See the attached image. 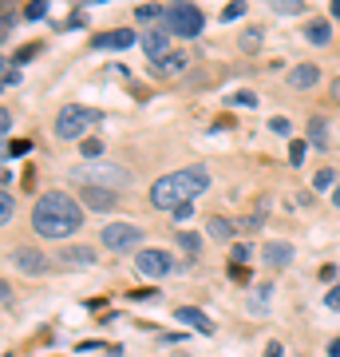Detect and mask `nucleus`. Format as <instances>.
I'll use <instances>...</instances> for the list:
<instances>
[{
    "label": "nucleus",
    "instance_id": "a211bd4d",
    "mask_svg": "<svg viewBox=\"0 0 340 357\" xmlns=\"http://www.w3.org/2000/svg\"><path fill=\"white\" fill-rule=\"evenodd\" d=\"M273 13H281V16H297V13H305V0H265Z\"/></svg>",
    "mask_w": 340,
    "mask_h": 357
},
{
    "label": "nucleus",
    "instance_id": "39448f33",
    "mask_svg": "<svg viewBox=\"0 0 340 357\" xmlns=\"http://www.w3.org/2000/svg\"><path fill=\"white\" fill-rule=\"evenodd\" d=\"M99 243L107 246V250H139L143 246V230L135 227V222H107L103 227V234H99Z\"/></svg>",
    "mask_w": 340,
    "mask_h": 357
},
{
    "label": "nucleus",
    "instance_id": "c85d7f7f",
    "mask_svg": "<svg viewBox=\"0 0 340 357\" xmlns=\"http://www.w3.org/2000/svg\"><path fill=\"white\" fill-rule=\"evenodd\" d=\"M269 128H273V135H289L293 123L285 119V115H273V119H269Z\"/></svg>",
    "mask_w": 340,
    "mask_h": 357
},
{
    "label": "nucleus",
    "instance_id": "1a4fd4ad",
    "mask_svg": "<svg viewBox=\"0 0 340 357\" xmlns=\"http://www.w3.org/2000/svg\"><path fill=\"white\" fill-rule=\"evenodd\" d=\"M79 199L91 206V211H111L119 203V195L107 191V187H95V183H79Z\"/></svg>",
    "mask_w": 340,
    "mask_h": 357
},
{
    "label": "nucleus",
    "instance_id": "4be33fe9",
    "mask_svg": "<svg viewBox=\"0 0 340 357\" xmlns=\"http://www.w3.org/2000/svg\"><path fill=\"white\" fill-rule=\"evenodd\" d=\"M159 16L166 20V13H159V4H139V8H135V20H143V24H151Z\"/></svg>",
    "mask_w": 340,
    "mask_h": 357
},
{
    "label": "nucleus",
    "instance_id": "dca6fc26",
    "mask_svg": "<svg viewBox=\"0 0 340 357\" xmlns=\"http://www.w3.org/2000/svg\"><path fill=\"white\" fill-rule=\"evenodd\" d=\"M63 262L67 266H91L95 262V250H88V246H67L63 250Z\"/></svg>",
    "mask_w": 340,
    "mask_h": 357
},
{
    "label": "nucleus",
    "instance_id": "c756f323",
    "mask_svg": "<svg viewBox=\"0 0 340 357\" xmlns=\"http://www.w3.org/2000/svg\"><path fill=\"white\" fill-rule=\"evenodd\" d=\"M44 13H48V0H32V4L24 8V16H28V20H40Z\"/></svg>",
    "mask_w": 340,
    "mask_h": 357
},
{
    "label": "nucleus",
    "instance_id": "9d476101",
    "mask_svg": "<svg viewBox=\"0 0 340 357\" xmlns=\"http://www.w3.org/2000/svg\"><path fill=\"white\" fill-rule=\"evenodd\" d=\"M72 178H79V183H91V178H99V183H119V187H127L131 183V175H127L123 167H95V171H72Z\"/></svg>",
    "mask_w": 340,
    "mask_h": 357
},
{
    "label": "nucleus",
    "instance_id": "79ce46f5",
    "mask_svg": "<svg viewBox=\"0 0 340 357\" xmlns=\"http://www.w3.org/2000/svg\"><path fill=\"white\" fill-rule=\"evenodd\" d=\"M328 357H340V337L337 342H328Z\"/></svg>",
    "mask_w": 340,
    "mask_h": 357
},
{
    "label": "nucleus",
    "instance_id": "49530a36",
    "mask_svg": "<svg viewBox=\"0 0 340 357\" xmlns=\"http://www.w3.org/2000/svg\"><path fill=\"white\" fill-rule=\"evenodd\" d=\"M337 278H340V266H337Z\"/></svg>",
    "mask_w": 340,
    "mask_h": 357
},
{
    "label": "nucleus",
    "instance_id": "5701e85b",
    "mask_svg": "<svg viewBox=\"0 0 340 357\" xmlns=\"http://www.w3.org/2000/svg\"><path fill=\"white\" fill-rule=\"evenodd\" d=\"M16 215V203H13V191L4 187V195H0V222H13Z\"/></svg>",
    "mask_w": 340,
    "mask_h": 357
},
{
    "label": "nucleus",
    "instance_id": "20e7f679",
    "mask_svg": "<svg viewBox=\"0 0 340 357\" xmlns=\"http://www.w3.org/2000/svg\"><path fill=\"white\" fill-rule=\"evenodd\" d=\"M166 28L175 32V36H198L202 28H206V16H202L198 4H190V0H175L170 8H166Z\"/></svg>",
    "mask_w": 340,
    "mask_h": 357
},
{
    "label": "nucleus",
    "instance_id": "c9c22d12",
    "mask_svg": "<svg viewBox=\"0 0 340 357\" xmlns=\"http://www.w3.org/2000/svg\"><path fill=\"white\" fill-rule=\"evenodd\" d=\"M0 131H4V135H8V131H13V112H8V107H4V112H0Z\"/></svg>",
    "mask_w": 340,
    "mask_h": 357
},
{
    "label": "nucleus",
    "instance_id": "f257e3e1",
    "mask_svg": "<svg viewBox=\"0 0 340 357\" xmlns=\"http://www.w3.org/2000/svg\"><path fill=\"white\" fill-rule=\"evenodd\" d=\"M79 227H83V211H79V203L72 195L48 191L40 195L36 206H32V230L40 238H72Z\"/></svg>",
    "mask_w": 340,
    "mask_h": 357
},
{
    "label": "nucleus",
    "instance_id": "7c9ffc66",
    "mask_svg": "<svg viewBox=\"0 0 340 357\" xmlns=\"http://www.w3.org/2000/svg\"><path fill=\"white\" fill-rule=\"evenodd\" d=\"M241 13H245V4H241V0H229L226 8H222V20H238Z\"/></svg>",
    "mask_w": 340,
    "mask_h": 357
},
{
    "label": "nucleus",
    "instance_id": "a878e982",
    "mask_svg": "<svg viewBox=\"0 0 340 357\" xmlns=\"http://www.w3.org/2000/svg\"><path fill=\"white\" fill-rule=\"evenodd\" d=\"M210 234H214V238H222V243H226L229 234H234V227H229L226 218H210Z\"/></svg>",
    "mask_w": 340,
    "mask_h": 357
},
{
    "label": "nucleus",
    "instance_id": "412c9836",
    "mask_svg": "<svg viewBox=\"0 0 340 357\" xmlns=\"http://www.w3.org/2000/svg\"><path fill=\"white\" fill-rule=\"evenodd\" d=\"M309 139H313L316 147H328V128H325V119H313V123H309Z\"/></svg>",
    "mask_w": 340,
    "mask_h": 357
},
{
    "label": "nucleus",
    "instance_id": "c03bdc74",
    "mask_svg": "<svg viewBox=\"0 0 340 357\" xmlns=\"http://www.w3.org/2000/svg\"><path fill=\"white\" fill-rule=\"evenodd\" d=\"M332 20H340V0H332Z\"/></svg>",
    "mask_w": 340,
    "mask_h": 357
},
{
    "label": "nucleus",
    "instance_id": "a18cd8bd",
    "mask_svg": "<svg viewBox=\"0 0 340 357\" xmlns=\"http://www.w3.org/2000/svg\"><path fill=\"white\" fill-rule=\"evenodd\" d=\"M332 206H340V187H337V191H332Z\"/></svg>",
    "mask_w": 340,
    "mask_h": 357
},
{
    "label": "nucleus",
    "instance_id": "a19ab883",
    "mask_svg": "<svg viewBox=\"0 0 340 357\" xmlns=\"http://www.w3.org/2000/svg\"><path fill=\"white\" fill-rule=\"evenodd\" d=\"M265 357H281V342H269V345H265Z\"/></svg>",
    "mask_w": 340,
    "mask_h": 357
},
{
    "label": "nucleus",
    "instance_id": "4468645a",
    "mask_svg": "<svg viewBox=\"0 0 340 357\" xmlns=\"http://www.w3.org/2000/svg\"><path fill=\"white\" fill-rule=\"evenodd\" d=\"M186 64H190V52H166L154 68H159L163 76H178V72H186Z\"/></svg>",
    "mask_w": 340,
    "mask_h": 357
},
{
    "label": "nucleus",
    "instance_id": "9b49d317",
    "mask_svg": "<svg viewBox=\"0 0 340 357\" xmlns=\"http://www.w3.org/2000/svg\"><path fill=\"white\" fill-rule=\"evenodd\" d=\"M131 44H139V36L131 32V28H119V32H99L95 36V48H111V52H123Z\"/></svg>",
    "mask_w": 340,
    "mask_h": 357
},
{
    "label": "nucleus",
    "instance_id": "37998d69",
    "mask_svg": "<svg viewBox=\"0 0 340 357\" xmlns=\"http://www.w3.org/2000/svg\"><path fill=\"white\" fill-rule=\"evenodd\" d=\"M332 100H337V103H340V76H337V79H332Z\"/></svg>",
    "mask_w": 340,
    "mask_h": 357
},
{
    "label": "nucleus",
    "instance_id": "cd10ccee",
    "mask_svg": "<svg viewBox=\"0 0 340 357\" xmlns=\"http://www.w3.org/2000/svg\"><path fill=\"white\" fill-rule=\"evenodd\" d=\"M79 155H83V159H99V155H103V143H99V139H83V143H79Z\"/></svg>",
    "mask_w": 340,
    "mask_h": 357
},
{
    "label": "nucleus",
    "instance_id": "f704fd0d",
    "mask_svg": "<svg viewBox=\"0 0 340 357\" xmlns=\"http://www.w3.org/2000/svg\"><path fill=\"white\" fill-rule=\"evenodd\" d=\"M16 84H20V72L8 64V68H4V88H16Z\"/></svg>",
    "mask_w": 340,
    "mask_h": 357
},
{
    "label": "nucleus",
    "instance_id": "f8f14e48",
    "mask_svg": "<svg viewBox=\"0 0 340 357\" xmlns=\"http://www.w3.org/2000/svg\"><path fill=\"white\" fill-rule=\"evenodd\" d=\"M175 318H178V321H186L190 330H198V333H214V321L206 318L202 310H194V306H178V310H175Z\"/></svg>",
    "mask_w": 340,
    "mask_h": 357
},
{
    "label": "nucleus",
    "instance_id": "0eeeda50",
    "mask_svg": "<svg viewBox=\"0 0 340 357\" xmlns=\"http://www.w3.org/2000/svg\"><path fill=\"white\" fill-rule=\"evenodd\" d=\"M135 270L143 278H166L170 274V255L166 250H139L135 255Z\"/></svg>",
    "mask_w": 340,
    "mask_h": 357
},
{
    "label": "nucleus",
    "instance_id": "f3484780",
    "mask_svg": "<svg viewBox=\"0 0 340 357\" xmlns=\"http://www.w3.org/2000/svg\"><path fill=\"white\" fill-rule=\"evenodd\" d=\"M305 36L313 40V44H328V40H332V24H328V20H309V24H305Z\"/></svg>",
    "mask_w": 340,
    "mask_h": 357
},
{
    "label": "nucleus",
    "instance_id": "2eb2a0df",
    "mask_svg": "<svg viewBox=\"0 0 340 357\" xmlns=\"http://www.w3.org/2000/svg\"><path fill=\"white\" fill-rule=\"evenodd\" d=\"M265 262H269V266H289L293 262V246L289 243H269L265 246Z\"/></svg>",
    "mask_w": 340,
    "mask_h": 357
},
{
    "label": "nucleus",
    "instance_id": "4c0bfd02",
    "mask_svg": "<svg viewBox=\"0 0 340 357\" xmlns=\"http://www.w3.org/2000/svg\"><path fill=\"white\" fill-rule=\"evenodd\" d=\"M170 215H175L178 222H182V218H190V215H194V206H190V203H182V206H178V211H170Z\"/></svg>",
    "mask_w": 340,
    "mask_h": 357
},
{
    "label": "nucleus",
    "instance_id": "e433bc0d",
    "mask_svg": "<svg viewBox=\"0 0 340 357\" xmlns=\"http://www.w3.org/2000/svg\"><path fill=\"white\" fill-rule=\"evenodd\" d=\"M28 147H32V143H28V139H16V143H8V155H24Z\"/></svg>",
    "mask_w": 340,
    "mask_h": 357
},
{
    "label": "nucleus",
    "instance_id": "7ed1b4c3",
    "mask_svg": "<svg viewBox=\"0 0 340 357\" xmlns=\"http://www.w3.org/2000/svg\"><path fill=\"white\" fill-rule=\"evenodd\" d=\"M95 123H99V112H95V107H83V103H67V107H60V112H56V139L76 143L79 135H88Z\"/></svg>",
    "mask_w": 340,
    "mask_h": 357
},
{
    "label": "nucleus",
    "instance_id": "ea45409f",
    "mask_svg": "<svg viewBox=\"0 0 340 357\" xmlns=\"http://www.w3.org/2000/svg\"><path fill=\"white\" fill-rule=\"evenodd\" d=\"M241 227H245V230H257V227H261V218L250 215V218H241Z\"/></svg>",
    "mask_w": 340,
    "mask_h": 357
},
{
    "label": "nucleus",
    "instance_id": "58836bf2",
    "mask_svg": "<svg viewBox=\"0 0 340 357\" xmlns=\"http://www.w3.org/2000/svg\"><path fill=\"white\" fill-rule=\"evenodd\" d=\"M13 24H16V20H13V13H4V28H0V36H4V40H8V32H13Z\"/></svg>",
    "mask_w": 340,
    "mask_h": 357
},
{
    "label": "nucleus",
    "instance_id": "bb28decb",
    "mask_svg": "<svg viewBox=\"0 0 340 357\" xmlns=\"http://www.w3.org/2000/svg\"><path fill=\"white\" fill-rule=\"evenodd\" d=\"M250 255H253V246H250V243H238L234 250H229V258H234V266H245V262H250Z\"/></svg>",
    "mask_w": 340,
    "mask_h": 357
},
{
    "label": "nucleus",
    "instance_id": "f03ea898",
    "mask_svg": "<svg viewBox=\"0 0 340 357\" xmlns=\"http://www.w3.org/2000/svg\"><path fill=\"white\" fill-rule=\"evenodd\" d=\"M210 187V171L206 167H186V171H175V175H163L151 187V203L159 211H178L182 203H190L194 195H202Z\"/></svg>",
    "mask_w": 340,
    "mask_h": 357
},
{
    "label": "nucleus",
    "instance_id": "72a5a7b5",
    "mask_svg": "<svg viewBox=\"0 0 340 357\" xmlns=\"http://www.w3.org/2000/svg\"><path fill=\"white\" fill-rule=\"evenodd\" d=\"M229 103H241V107H253V103H257V96H250V91H238V96H229Z\"/></svg>",
    "mask_w": 340,
    "mask_h": 357
},
{
    "label": "nucleus",
    "instance_id": "2f4dec72",
    "mask_svg": "<svg viewBox=\"0 0 340 357\" xmlns=\"http://www.w3.org/2000/svg\"><path fill=\"white\" fill-rule=\"evenodd\" d=\"M325 306H328V310H340V282L325 294Z\"/></svg>",
    "mask_w": 340,
    "mask_h": 357
},
{
    "label": "nucleus",
    "instance_id": "6ab92c4d",
    "mask_svg": "<svg viewBox=\"0 0 340 357\" xmlns=\"http://www.w3.org/2000/svg\"><path fill=\"white\" fill-rule=\"evenodd\" d=\"M175 243L182 246L186 255H198V250H202V238H198V234H190V230H178V234H175Z\"/></svg>",
    "mask_w": 340,
    "mask_h": 357
},
{
    "label": "nucleus",
    "instance_id": "aec40b11",
    "mask_svg": "<svg viewBox=\"0 0 340 357\" xmlns=\"http://www.w3.org/2000/svg\"><path fill=\"white\" fill-rule=\"evenodd\" d=\"M332 183H337V171H332V167H321V171L313 175V187H316V191H332Z\"/></svg>",
    "mask_w": 340,
    "mask_h": 357
},
{
    "label": "nucleus",
    "instance_id": "ddd939ff",
    "mask_svg": "<svg viewBox=\"0 0 340 357\" xmlns=\"http://www.w3.org/2000/svg\"><path fill=\"white\" fill-rule=\"evenodd\" d=\"M316 79H321V72H316L313 64H297V68L289 72V88L309 91V88H316Z\"/></svg>",
    "mask_w": 340,
    "mask_h": 357
},
{
    "label": "nucleus",
    "instance_id": "b1692460",
    "mask_svg": "<svg viewBox=\"0 0 340 357\" xmlns=\"http://www.w3.org/2000/svg\"><path fill=\"white\" fill-rule=\"evenodd\" d=\"M305 155H309V143H305V139H293V143H289V163H293V167H301V163H305Z\"/></svg>",
    "mask_w": 340,
    "mask_h": 357
},
{
    "label": "nucleus",
    "instance_id": "6e6552de",
    "mask_svg": "<svg viewBox=\"0 0 340 357\" xmlns=\"http://www.w3.org/2000/svg\"><path fill=\"white\" fill-rule=\"evenodd\" d=\"M170 36H175L170 28H147V32H143V56L159 64L166 56V48H170Z\"/></svg>",
    "mask_w": 340,
    "mask_h": 357
},
{
    "label": "nucleus",
    "instance_id": "393cba45",
    "mask_svg": "<svg viewBox=\"0 0 340 357\" xmlns=\"http://www.w3.org/2000/svg\"><path fill=\"white\" fill-rule=\"evenodd\" d=\"M257 48H261V28H250L241 36V52H257Z\"/></svg>",
    "mask_w": 340,
    "mask_h": 357
},
{
    "label": "nucleus",
    "instance_id": "473e14b6",
    "mask_svg": "<svg viewBox=\"0 0 340 357\" xmlns=\"http://www.w3.org/2000/svg\"><path fill=\"white\" fill-rule=\"evenodd\" d=\"M36 52H40V44H24V48H20V52H16V56H13V60H16V64H24V60H28V56H36Z\"/></svg>",
    "mask_w": 340,
    "mask_h": 357
},
{
    "label": "nucleus",
    "instance_id": "423d86ee",
    "mask_svg": "<svg viewBox=\"0 0 340 357\" xmlns=\"http://www.w3.org/2000/svg\"><path fill=\"white\" fill-rule=\"evenodd\" d=\"M8 258H13V266L20 274H48V255L36 250V246H13Z\"/></svg>",
    "mask_w": 340,
    "mask_h": 357
}]
</instances>
